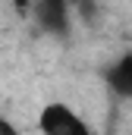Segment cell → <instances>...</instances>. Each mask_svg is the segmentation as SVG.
Returning a JSON list of instances; mask_svg holds the SVG:
<instances>
[{"label": "cell", "mask_w": 132, "mask_h": 135, "mask_svg": "<svg viewBox=\"0 0 132 135\" xmlns=\"http://www.w3.org/2000/svg\"><path fill=\"white\" fill-rule=\"evenodd\" d=\"M38 129L47 135H85L88 126L76 116L69 104H47L38 116Z\"/></svg>", "instance_id": "6da1fadb"}, {"label": "cell", "mask_w": 132, "mask_h": 135, "mask_svg": "<svg viewBox=\"0 0 132 135\" xmlns=\"http://www.w3.org/2000/svg\"><path fill=\"white\" fill-rule=\"evenodd\" d=\"M35 19L47 35L69 32V0H35Z\"/></svg>", "instance_id": "7a4b0ae2"}, {"label": "cell", "mask_w": 132, "mask_h": 135, "mask_svg": "<svg viewBox=\"0 0 132 135\" xmlns=\"http://www.w3.org/2000/svg\"><path fill=\"white\" fill-rule=\"evenodd\" d=\"M104 82H107V88H110L116 98L132 101V54L120 57L116 63H110L107 72H104Z\"/></svg>", "instance_id": "3957f363"}, {"label": "cell", "mask_w": 132, "mask_h": 135, "mask_svg": "<svg viewBox=\"0 0 132 135\" xmlns=\"http://www.w3.org/2000/svg\"><path fill=\"white\" fill-rule=\"evenodd\" d=\"M0 135H16V126L6 123V119H0Z\"/></svg>", "instance_id": "277c9868"}]
</instances>
